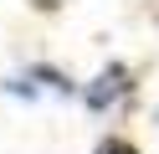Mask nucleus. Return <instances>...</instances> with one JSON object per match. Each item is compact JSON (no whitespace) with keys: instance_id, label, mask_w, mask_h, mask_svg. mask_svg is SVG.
Listing matches in <instances>:
<instances>
[{"instance_id":"f257e3e1","label":"nucleus","mask_w":159,"mask_h":154,"mask_svg":"<svg viewBox=\"0 0 159 154\" xmlns=\"http://www.w3.org/2000/svg\"><path fill=\"white\" fill-rule=\"evenodd\" d=\"M5 87V98H21V103H36L41 92H57V98H77L82 92V82H72L62 67H52V62H31V67L11 72V77L0 82Z\"/></svg>"},{"instance_id":"f03ea898","label":"nucleus","mask_w":159,"mask_h":154,"mask_svg":"<svg viewBox=\"0 0 159 154\" xmlns=\"http://www.w3.org/2000/svg\"><path fill=\"white\" fill-rule=\"evenodd\" d=\"M128 92H134V67H128V62H108L93 82H82V92H77V98H82L87 113H113Z\"/></svg>"},{"instance_id":"20e7f679","label":"nucleus","mask_w":159,"mask_h":154,"mask_svg":"<svg viewBox=\"0 0 159 154\" xmlns=\"http://www.w3.org/2000/svg\"><path fill=\"white\" fill-rule=\"evenodd\" d=\"M154 123H159V108H154Z\"/></svg>"},{"instance_id":"7ed1b4c3","label":"nucleus","mask_w":159,"mask_h":154,"mask_svg":"<svg viewBox=\"0 0 159 154\" xmlns=\"http://www.w3.org/2000/svg\"><path fill=\"white\" fill-rule=\"evenodd\" d=\"M93 154H139V144H128L123 133H108V139H98Z\"/></svg>"}]
</instances>
